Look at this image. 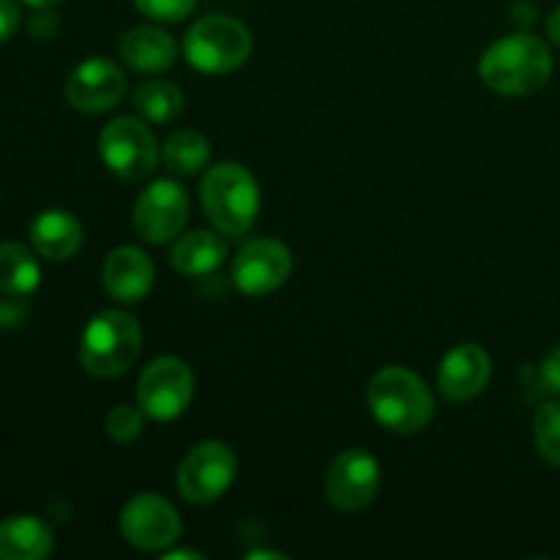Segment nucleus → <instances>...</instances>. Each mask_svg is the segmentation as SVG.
Wrapping results in <instances>:
<instances>
[{
    "label": "nucleus",
    "mask_w": 560,
    "mask_h": 560,
    "mask_svg": "<svg viewBox=\"0 0 560 560\" xmlns=\"http://www.w3.org/2000/svg\"><path fill=\"white\" fill-rule=\"evenodd\" d=\"M479 77L492 93L530 96L552 77V52L545 38L530 31H517L498 38L479 60Z\"/></svg>",
    "instance_id": "f257e3e1"
},
{
    "label": "nucleus",
    "mask_w": 560,
    "mask_h": 560,
    "mask_svg": "<svg viewBox=\"0 0 560 560\" xmlns=\"http://www.w3.org/2000/svg\"><path fill=\"white\" fill-rule=\"evenodd\" d=\"M366 408L383 430L416 435L435 419V399L424 377L408 366H383L366 383Z\"/></svg>",
    "instance_id": "f03ea898"
},
{
    "label": "nucleus",
    "mask_w": 560,
    "mask_h": 560,
    "mask_svg": "<svg viewBox=\"0 0 560 560\" xmlns=\"http://www.w3.org/2000/svg\"><path fill=\"white\" fill-rule=\"evenodd\" d=\"M200 202L208 222L224 235H244L255 228L262 195L255 175L238 162H219L206 170Z\"/></svg>",
    "instance_id": "7ed1b4c3"
},
{
    "label": "nucleus",
    "mask_w": 560,
    "mask_h": 560,
    "mask_svg": "<svg viewBox=\"0 0 560 560\" xmlns=\"http://www.w3.org/2000/svg\"><path fill=\"white\" fill-rule=\"evenodd\" d=\"M140 350V320L124 310H104L93 315L82 331L80 364L91 377L115 381L135 366Z\"/></svg>",
    "instance_id": "20e7f679"
},
{
    "label": "nucleus",
    "mask_w": 560,
    "mask_h": 560,
    "mask_svg": "<svg viewBox=\"0 0 560 560\" xmlns=\"http://www.w3.org/2000/svg\"><path fill=\"white\" fill-rule=\"evenodd\" d=\"M252 33L241 20L211 14L197 20L184 36V58L200 74H230L252 55Z\"/></svg>",
    "instance_id": "39448f33"
},
{
    "label": "nucleus",
    "mask_w": 560,
    "mask_h": 560,
    "mask_svg": "<svg viewBox=\"0 0 560 560\" xmlns=\"http://www.w3.org/2000/svg\"><path fill=\"white\" fill-rule=\"evenodd\" d=\"M98 156L104 167L120 180L140 184L151 178L162 159V148L156 145L151 126L142 118H115L98 131Z\"/></svg>",
    "instance_id": "423d86ee"
},
{
    "label": "nucleus",
    "mask_w": 560,
    "mask_h": 560,
    "mask_svg": "<svg viewBox=\"0 0 560 560\" xmlns=\"http://www.w3.org/2000/svg\"><path fill=\"white\" fill-rule=\"evenodd\" d=\"M238 479V457L222 441H200L178 465V492L195 506L217 503Z\"/></svg>",
    "instance_id": "0eeeda50"
},
{
    "label": "nucleus",
    "mask_w": 560,
    "mask_h": 560,
    "mask_svg": "<svg viewBox=\"0 0 560 560\" xmlns=\"http://www.w3.org/2000/svg\"><path fill=\"white\" fill-rule=\"evenodd\" d=\"M195 399V372L178 355H159L137 381V405L153 421H175Z\"/></svg>",
    "instance_id": "6e6552de"
},
{
    "label": "nucleus",
    "mask_w": 560,
    "mask_h": 560,
    "mask_svg": "<svg viewBox=\"0 0 560 560\" xmlns=\"http://www.w3.org/2000/svg\"><path fill=\"white\" fill-rule=\"evenodd\" d=\"M118 528L126 545L142 552H167L184 534L178 509L156 492H137L129 498L120 509Z\"/></svg>",
    "instance_id": "1a4fd4ad"
},
{
    "label": "nucleus",
    "mask_w": 560,
    "mask_h": 560,
    "mask_svg": "<svg viewBox=\"0 0 560 560\" xmlns=\"http://www.w3.org/2000/svg\"><path fill=\"white\" fill-rule=\"evenodd\" d=\"M381 463L366 448H345L331 459L323 479L326 501L342 514H359L375 503L381 492Z\"/></svg>",
    "instance_id": "9d476101"
},
{
    "label": "nucleus",
    "mask_w": 560,
    "mask_h": 560,
    "mask_svg": "<svg viewBox=\"0 0 560 560\" xmlns=\"http://www.w3.org/2000/svg\"><path fill=\"white\" fill-rule=\"evenodd\" d=\"M189 206L191 200L184 184L173 178L153 180L140 191L135 202V213H131L135 233L145 244H173L189 222Z\"/></svg>",
    "instance_id": "9b49d317"
},
{
    "label": "nucleus",
    "mask_w": 560,
    "mask_h": 560,
    "mask_svg": "<svg viewBox=\"0 0 560 560\" xmlns=\"http://www.w3.org/2000/svg\"><path fill=\"white\" fill-rule=\"evenodd\" d=\"M293 271L290 246L277 238H255L238 249L233 260V284L249 299H266L277 293Z\"/></svg>",
    "instance_id": "f8f14e48"
},
{
    "label": "nucleus",
    "mask_w": 560,
    "mask_h": 560,
    "mask_svg": "<svg viewBox=\"0 0 560 560\" xmlns=\"http://www.w3.org/2000/svg\"><path fill=\"white\" fill-rule=\"evenodd\" d=\"M66 102L74 109L88 115L109 113L118 107L126 96V74L115 60L88 58L77 66L66 80Z\"/></svg>",
    "instance_id": "ddd939ff"
},
{
    "label": "nucleus",
    "mask_w": 560,
    "mask_h": 560,
    "mask_svg": "<svg viewBox=\"0 0 560 560\" xmlns=\"http://www.w3.org/2000/svg\"><path fill=\"white\" fill-rule=\"evenodd\" d=\"M492 377V359L481 345L465 342L448 350L438 370V392L448 402H470L479 397Z\"/></svg>",
    "instance_id": "4468645a"
},
{
    "label": "nucleus",
    "mask_w": 560,
    "mask_h": 560,
    "mask_svg": "<svg viewBox=\"0 0 560 560\" xmlns=\"http://www.w3.org/2000/svg\"><path fill=\"white\" fill-rule=\"evenodd\" d=\"M156 282L153 257L140 246H115L102 266V284L118 304H140Z\"/></svg>",
    "instance_id": "2eb2a0df"
},
{
    "label": "nucleus",
    "mask_w": 560,
    "mask_h": 560,
    "mask_svg": "<svg viewBox=\"0 0 560 560\" xmlns=\"http://www.w3.org/2000/svg\"><path fill=\"white\" fill-rule=\"evenodd\" d=\"M118 52L129 69L140 74H159L173 69L178 60V44L156 25H137L120 36Z\"/></svg>",
    "instance_id": "dca6fc26"
},
{
    "label": "nucleus",
    "mask_w": 560,
    "mask_h": 560,
    "mask_svg": "<svg viewBox=\"0 0 560 560\" xmlns=\"http://www.w3.org/2000/svg\"><path fill=\"white\" fill-rule=\"evenodd\" d=\"M82 224L74 213L63 208H47L31 222V246L38 257L49 262H66L80 252Z\"/></svg>",
    "instance_id": "f3484780"
},
{
    "label": "nucleus",
    "mask_w": 560,
    "mask_h": 560,
    "mask_svg": "<svg viewBox=\"0 0 560 560\" xmlns=\"http://www.w3.org/2000/svg\"><path fill=\"white\" fill-rule=\"evenodd\" d=\"M230 249L224 233L213 230H189L180 233L170 246V266L180 277H208L228 260Z\"/></svg>",
    "instance_id": "a211bd4d"
},
{
    "label": "nucleus",
    "mask_w": 560,
    "mask_h": 560,
    "mask_svg": "<svg viewBox=\"0 0 560 560\" xmlns=\"http://www.w3.org/2000/svg\"><path fill=\"white\" fill-rule=\"evenodd\" d=\"M52 552V528L36 514H14L0 523V560H44Z\"/></svg>",
    "instance_id": "6ab92c4d"
},
{
    "label": "nucleus",
    "mask_w": 560,
    "mask_h": 560,
    "mask_svg": "<svg viewBox=\"0 0 560 560\" xmlns=\"http://www.w3.org/2000/svg\"><path fill=\"white\" fill-rule=\"evenodd\" d=\"M42 284V266H38L36 249H27L16 241L0 244V293L3 295H25L36 293Z\"/></svg>",
    "instance_id": "aec40b11"
},
{
    "label": "nucleus",
    "mask_w": 560,
    "mask_h": 560,
    "mask_svg": "<svg viewBox=\"0 0 560 560\" xmlns=\"http://www.w3.org/2000/svg\"><path fill=\"white\" fill-rule=\"evenodd\" d=\"M162 162L170 173L180 175V178L200 175L211 164V142L202 131H173L162 145Z\"/></svg>",
    "instance_id": "412c9836"
},
{
    "label": "nucleus",
    "mask_w": 560,
    "mask_h": 560,
    "mask_svg": "<svg viewBox=\"0 0 560 560\" xmlns=\"http://www.w3.org/2000/svg\"><path fill=\"white\" fill-rule=\"evenodd\" d=\"M135 109L148 124H173L184 113V93L170 80H145L135 91Z\"/></svg>",
    "instance_id": "4be33fe9"
},
{
    "label": "nucleus",
    "mask_w": 560,
    "mask_h": 560,
    "mask_svg": "<svg viewBox=\"0 0 560 560\" xmlns=\"http://www.w3.org/2000/svg\"><path fill=\"white\" fill-rule=\"evenodd\" d=\"M536 452L552 468H560V399L539 405L534 416Z\"/></svg>",
    "instance_id": "5701e85b"
},
{
    "label": "nucleus",
    "mask_w": 560,
    "mask_h": 560,
    "mask_svg": "<svg viewBox=\"0 0 560 560\" xmlns=\"http://www.w3.org/2000/svg\"><path fill=\"white\" fill-rule=\"evenodd\" d=\"M145 419L140 405H115L104 419V432L115 443H135L145 430Z\"/></svg>",
    "instance_id": "b1692460"
},
{
    "label": "nucleus",
    "mask_w": 560,
    "mask_h": 560,
    "mask_svg": "<svg viewBox=\"0 0 560 560\" xmlns=\"http://www.w3.org/2000/svg\"><path fill=\"white\" fill-rule=\"evenodd\" d=\"M135 5L153 22H184L195 11L197 0H135Z\"/></svg>",
    "instance_id": "393cba45"
},
{
    "label": "nucleus",
    "mask_w": 560,
    "mask_h": 560,
    "mask_svg": "<svg viewBox=\"0 0 560 560\" xmlns=\"http://www.w3.org/2000/svg\"><path fill=\"white\" fill-rule=\"evenodd\" d=\"M539 383L545 386V392L560 397V345L558 348H552L550 353L545 355V361H541Z\"/></svg>",
    "instance_id": "a878e982"
},
{
    "label": "nucleus",
    "mask_w": 560,
    "mask_h": 560,
    "mask_svg": "<svg viewBox=\"0 0 560 560\" xmlns=\"http://www.w3.org/2000/svg\"><path fill=\"white\" fill-rule=\"evenodd\" d=\"M27 320V306L20 295H5L0 299V328H16Z\"/></svg>",
    "instance_id": "bb28decb"
},
{
    "label": "nucleus",
    "mask_w": 560,
    "mask_h": 560,
    "mask_svg": "<svg viewBox=\"0 0 560 560\" xmlns=\"http://www.w3.org/2000/svg\"><path fill=\"white\" fill-rule=\"evenodd\" d=\"M20 27V5L16 0H0V44L9 42Z\"/></svg>",
    "instance_id": "cd10ccee"
},
{
    "label": "nucleus",
    "mask_w": 560,
    "mask_h": 560,
    "mask_svg": "<svg viewBox=\"0 0 560 560\" xmlns=\"http://www.w3.org/2000/svg\"><path fill=\"white\" fill-rule=\"evenodd\" d=\"M27 31H31L33 38H52L58 33V16L49 9H36Z\"/></svg>",
    "instance_id": "c85d7f7f"
},
{
    "label": "nucleus",
    "mask_w": 560,
    "mask_h": 560,
    "mask_svg": "<svg viewBox=\"0 0 560 560\" xmlns=\"http://www.w3.org/2000/svg\"><path fill=\"white\" fill-rule=\"evenodd\" d=\"M512 22L520 25L523 31H528L530 25L536 22V5L530 0H520V3L512 5Z\"/></svg>",
    "instance_id": "c756f323"
},
{
    "label": "nucleus",
    "mask_w": 560,
    "mask_h": 560,
    "mask_svg": "<svg viewBox=\"0 0 560 560\" xmlns=\"http://www.w3.org/2000/svg\"><path fill=\"white\" fill-rule=\"evenodd\" d=\"M547 36H550L552 44H558L560 47V5L550 16H547Z\"/></svg>",
    "instance_id": "7c9ffc66"
},
{
    "label": "nucleus",
    "mask_w": 560,
    "mask_h": 560,
    "mask_svg": "<svg viewBox=\"0 0 560 560\" xmlns=\"http://www.w3.org/2000/svg\"><path fill=\"white\" fill-rule=\"evenodd\" d=\"M164 560H202L206 556H202V552H197V550H175V547H170L167 552H164L162 556Z\"/></svg>",
    "instance_id": "2f4dec72"
},
{
    "label": "nucleus",
    "mask_w": 560,
    "mask_h": 560,
    "mask_svg": "<svg viewBox=\"0 0 560 560\" xmlns=\"http://www.w3.org/2000/svg\"><path fill=\"white\" fill-rule=\"evenodd\" d=\"M249 560H255V558H273V560H284L288 556H284V552H279V550H252L249 556H246Z\"/></svg>",
    "instance_id": "473e14b6"
},
{
    "label": "nucleus",
    "mask_w": 560,
    "mask_h": 560,
    "mask_svg": "<svg viewBox=\"0 0 560 560\" xmlns=\"http://www.w3.org/2000/svg\"><path fill=\"white\" fill-rule=\"evenodd\" d=\"M22 3H27L31 9H52V5H58L60 0H22Z\"/></svg>",
    "instance_id": "72a5a7b5"
}]
</instances>
